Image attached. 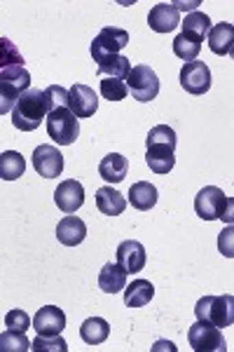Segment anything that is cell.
<instances>
[{
  "label": "cell",
  "mask_w": 234,
  "mask_h": 352,
  "mask_svg": "<svg viewBox=\"0 0 234 352\" xmlns=\"http://www.w3.org/2000/svg\"><path fill=\"white\" fill-rule=\"evenodd\" d=\"M232 45H234V26L222 21V24L211 26L209 31V50L218 56L232 54Z\"/></svg>",
  "instance_id": "obj_18"
},
{
  "label": "cell",
  "mask_w": 234,
  "mask_h": 352,
  "mask_svg": "<svg viewBox=\"0 0 234 352\" xmlns=\"http://www.w3.org/2000/svg\"><path fill=\"white\" fill-rule=\"evenodd\" d=\"M31 89V73L24 66H12L0 71V116L12 113L19 96Z\"/></svg>",
  "instance_id": "obj_2"
},
{
  "label": "cell",
  "mask_w": 234,
  "mask_h": 352,
  "mask_svg": "<svg viewBox=\"0 0 234 352\" xmlns=\"http://www.w3.org/2000/svg\"><path fill=\"white\" fill-rule=\"evenodd\" d=\"M108 336H110V324H108L104 317H89V320H84L82 327H80V338L87 345L106 343Z\"/></svg>",
  "instance_id": "obj_22"
},
{
  "label": "cell",
  "mask_w": 234,
  "mask_h": 352,
  "mask_svg": "<svg viewBox=\"0 0 234 352\" xmlns=\"http://www.w3.org/2000/svg\"><path fill=\"white\" fill-rule=\"evenodd\" d=\"M195 315L199 322H209V324L225 329L234 324V298L230 294L225 296H204L197 300Z\"/></svg>",
  "instance_id": "obj_4"
},
{
  "label": "cell",
  "mask_w": 234,
  "mask_h": 352,
  "mask_svg": "<svg viewBox=\"0 0 234 352\" xmlns=\"http://www.w3.org/2000/svg\"><path fill=\"white\" fill-rule=\"evenodd\" d=\"M99 109V96L89 85H80L75 82L68 89V111L75 118H91Z\"/></svg>",
  "instance_id": "obj_11"
},
{
  "label": "cell",
  "mask_w": 234,
  "mask_h": 352,
  "mask_svg": "<svg viewBox=\"0 0 234 352\" xmlns=\"http://www.w3.org/2000/svg\"><path fill=\"white\" fill-rule=\"evenodd\" d=\"M220 252L225 254L227 258H232L234 256V252H232V228H227V230H222V235H220Z\"/></svg>",
  "instance_id": "obj_35"
},
{
  "label": "cell",
  "mask_w": 234,
  "mask_h": 352,
  "mask_svg": "<svg viewBox=\"0 0 234 352\" xmlns=\"http://www.w3.org/2000/svg\"><path fill=\"white\" fill-rule=\"evenodd\" d=\"M31 327L36 329L38 336H56L66 329V312L56 305H45L36 312Z\"/></svg>",
  "instance_id": "obj_12"
},
{
  "label": "cell",
  "mask_w": 234,
  "mask_h": 352,
  "mask_svg": "<svg viewBox=\"0 0 234 352\" xmlns=\"http://www.w3.org/2000/svg\"><path fill=\"white\" fill-rule=\"evenodd\" d=\"M54 202L64 214H75L84 204V188L82 184L75 179H66L59 184V188L54 190Z\"/></svg>",
  "instance_id": "obj_13"
},
{
  "label": "cell",
  "mask_w": 234,
  "mask_h": 352,
  "mask_svg": "<svg viewBox=\"0 0 234 352\" xmlns=\"http://www.w3.org/2000/svg\"><path fill=\"white\" fill-rule=\"evenodd\" d=\"M12 66H24V56L19 54L16 45L10 38H0V71Z\"/></svg>",
  "instance_id": "obj_30"
},
{
  "label": "cell",
  "mask_w": 234,
  "mask_h": 352,
  "mask_svg": "<svg viewBox=\"0 0 234 352\" xmlns=\"http://www.w3.org/2000/svg\"><path fill=\"white\" fill-rule=\"evenodd\" d=\"M49 111H52V106H49L45 89L31 87L19 96V101L12 109V124L19 132H33L43 124Z\"/></svg>",
  "instance_id": "obj_1"
},
{
  "label": "cell",
  "mask_w": 234,
  "mask_h": 352,
  "mask_svg": "<svg viewBox=\"0 0 234 352\" xmlns=\"http://www.w3.org/2000/svg\"><path fill=\"white\" fill-rule=\"evenodd\" d=\"M26 172V160L19 151H5L0 153V179L14 181Z\"/></svg>",
  "instance_id": "obj_26"
},
{
  "label": "cell",
  "mask_w": 234,
  "mask_h": 352,
  "mask_svg": "<svg viewBox=\"0 0 234 352\" xmlns=\"http://www.w3.org/2000/svg\"><path fill=\"white\" fill-rule=\"evenodd\" d=\"M148 24L155 33H171L176 26H180V16L174 3H159L148 14Z\"/></svg>",
  "instance_id": "obj_17"
},
{
  "label": "cell",
  "mask_w": 234,
  "mask_h": 352,
  "mask_svg": "<svg viewBox=\"0 0 234 352\" xmlns=\"http://www.w3.org/2000/svg\"><path fill=\"white\" fill-rule=\"evenodd\" d=\"M187 340H190V348L195 352H225L227 343L225 336L218 327L209 324V322H195L187 331Z\"/></svg>",
  "instance_id": "obj_7"
},
{
  "label": "cell",
  "mask_w": 234,
  "mask_h": 352,
  "mask_svg": "<svg viewBox=\"0 0 234 352\" xmlns=\"http://www.w3.org/2000/svg\"><path fill=\"white\" fill-rule=\"evenodd\" d=\"M180 87L187 94L202 96L211 89V71L204 61H190L180 68Z\"/></svg>",
  "instance_id": "obj_9"
},
{
  "label": "cell",
  "mask_w": 234,
  "mask_h": 352,
  "mask_svg": "<svg viewBox=\"0 0 234 352\" xmlns=\"http://www.w3.org/2000/svg\"><path fill=\"white\" fill-rule=\"evenodd\" d=\"M199 52H202V45L190 41L187 36H176L174 38V54L178 56V59H183L185 64H190V61H197Z\"/></svg>",
  "instance_id": "obj_28"
},
{
  "label": "cell",
  "mask_w": 234,
  "mask_h": 352,
  "mask_svg": "<svg viewBox=\"0 0 234 352\" xmlns=\"http://www.w3.org/2000/svg\"><path fill=\"white\" fill-rule=\"evenodd\" d=\"M195 212L199 219L204 221H225V223H232V200L225 197V192L215 186H207L197 192L195 197Z\"/></svg>",
  "instance_id": "obj_3"
},
{
  "label": "cell",
  "mask_w": 234,
  "mask_h": 352,
  "mask_svg": "<svg viewBox=\"0 0 234 352\" xmlns=\"http://www.w3.org/2000/svg\"><path fill=\"white\" fill-rule=\"evenodd\" d=\"M45 94H47L49 106H52V109L68 106V89L61 87V85H52V87H47V89H45Z\"/></svg>",
  "instance_id": "obj_34"
},
{
  "label": "cell",
  "mask_w": 234,
  "mask_h": 352,
  "mask_svg": "<svg viewBox=\"0 0 234 352\" xmlns=\"http://www.w3.org/2000/svg\"><path fill=\"white\" fill-rule=\"evenodd\" d=\"M33 352H68V343L56 333V336H36L31 343Z\"/></svg>",
  "instance_id": "obj_32"
},
{
  "label": "cell",
  "mask_w": 234,
  "mask_h": 352,
  "mask_svg": "<svg viewBox=\"0 0 234 352\" xmlns=\"http://www.w3.org/2000/svg\"><path fill=\"white\" fill-rule=\"evenodd\" d=\"M209 31H211V19L204 12H190L185 16V21H183V36H187L190 41H195L199 45L204 43Z\"/></svg>",
  "instance_id": "obj_25"
},
{
  "label": "cell",
  "mask_w": 234,
  "mask_h": 352,
  "mask_svg": "<svg viewBox=\"0 0 234 352\" xmlns=\"http://www.w3.org/2000/svg\"><path fill=\"white\" fill-rule=\"evenodd\" d=\"M155 296V287L148 280H134L129 287H124V303L129 308H143Z\"/></svg>",
  "instance_id": "obj_23"
},
{
  "label": "cell",
  "mask_w": 234,
  "mask_h": 352,
  "mask_svg": "<svg viewBox=\"0 0 234 352\" xmlns=\"http://www.w3.org/2000/svg\"><path fill=\"white\" fill-rule=\"evenodd\" d=\"M145 247L136 240H124L117 247V265L122 268L127 275H134V272H141L145 268Z\"/></svg>",
  "instance_id": "obj_14"
},
{
  "label": "cell",
  "mask_w": 234,
  "mask_h": 352,
  "mask_svg": "<svg viewBox=\"0 0 234 352\" xmlns=\"http://www.w3.org/2000/svg\"><path fill=\"white\" fill-rule=\"evenodd\" d=\"M99 64V73L101 76H108V78H117V80H127L129 71H131V61L127 56L122 54H115V56H101L96 59Z\"/></svg>",
  "instance_id": "obj_27"
},
{
  "label": "cell",
  "mask_w": 234,
  "mask_h": 352,
  "mask_svg": "<svg viewBox=\"0 0 234 352\" xmlns=\"http://www.w3.org/2000/svg\"><path fill=\"white\" fill-rule=\"evenodd\" d=\"M145 162L155 174H169L176 164V144H145Z\"/></svg>",
  "instance_id": "obj_15"
},
{
  "label": "cell",
  "mask_w": 234,
  "mask_h": 352,
  "mask_svg": "<svg viewBox=\"0 0 234 352\" xmlns=\"http://www.w3.org/2000/svg\"><path fill=\"white\" fill-rule=\"evenodd\" d=\"M127 94H129V89L124 80H117V78H104V80H101V96H104V99L122 101Z\"/></svg>",
  "instance_id": "obj_31"
},
{
  "label": "cell",
  "mask_w": 234,
  "mask_h": 352,
  "mask_svg": "<svg viewBox=\"0 0 234 352\" xmlns=\"http://www.w3.org/2000/svg\"><path fill=\"white\" fill-rule=\"evenodd\" d=\"M84 237H87V226L75 214H66L56 226V240L66 244V247H78V244L84 242Z\"/></svg>",
  "instance_id": "obj_16"
},
{
  "label": "cell",
  "mask_w": 234,
  "mask_h": 352,
  "mask_svg": "<svg viewBox=\"0 0 234 352\" xmlns=\"http://www.w3.org/2000/svg\"><path fill=\"white\" fill-rule=\"evenodd\" d=\"M96 207L106 217H119V214L127 209V200H124L122 192H117L113 186H104V188L96 190Z\"/></svg>",
  "instance_id": "obj_19"
},
{
  "label": "cell",
  "mask_w": 234,
  "mask_h": 352,
  "mask_svg": "<svg viewBox=\"0 0 234 352\" xmlns=\"http://www.w3.org/2000/svg\"><path fill=\"white\" fill-rule=\"evenodd\" d=\"M127 172H129V160L124 155H119V153H110V155H106L99 164L101 179H106L108 184H119V181H124L127 179Z\"/></svg>",
  "instance_id": "obj_20"
},
{
  "label": "cell",
  "mask_w": 234,
  "mask_h": 352,
  "mask_svg": "<svg viewBox=\"0 0 234 352\" xmlns=\"http://www.w3.org/2000/svg\"><path fill=\"white\" fill-rule=\"evenodd\" d=\"M129 45V33L117 26H106L99 31V36L91 41V56L101 59V56H115Z\"/></svg>",
  "instance_id": "obj_8"
},
{
  "label": "cell",
  "mask_w": 234,
  "mask_h": 352,
  "mask_svg": "<svg viewBox=\"0 0 234 352\" xmlns=\"http://www.w3.org/2000/svg\"><path fill=\"white\" fill-rule=\"evenodd\" d=\"M129 202L139 212H150L157 204V188L150 181H139L129 188Z\"/></svg>",
  "instance_id": "obj_21"
},
{
  "label": "cell",
  "mask_w": 234,
  "mask_h": 352,
  "mask_svg": "<svg viewBox=\"0 0 234 352\" xmlns=\"http://www.w3.org/2000/svg\"><path fill=\"white\" fill-rule=\"evenodd\" d=\"M45 122H47L49 139H52L56 146H71V144H75V139L80 136L78 118L68 111V106L52 109L47 113V118H45Z\"/></svg>",
  "instance_id": "obj_5"
},
{
  "label": "cell",
  "mask_w": 234,
  "mask_h": 352,
  "mask_svg": "<svg viewBox=\"0 0 234 352\" xmlns=\"http://www.w3.org/2000/svg\"><path fill=\"white\" fill-rule=\"evenodd\" d=\"M31 350V340L21 331H5L0 333V352H28Z\"/></svg>",
  "instance_id": "obj_29"
},
{
  "label": "cell",
  "mask_w": 234,
  "mask_h": 352,
  "mask_svg": "<svg viewBox=\"0 0 234 352\" xmlns=\"http://www.w3.org/2000/svg\"><path fill=\"white\" fill-rule=\"evenodd\" d=\"M124 82H127V89L131 92V96H134L136 101H141V104H148V101H152L159 94L157 73L145 64L131 66V71Z\"/></svg>",
  "instance_id": "obj_6"
},
{
  "label": "cell",
  "mask_w": 234,
  "mask_h": 352,
  "mask_svg": "<svg viewBox=\"0 0 234 352\" xmlns=\"http://www.w3.org/2000/svg\"><path fill=\"white\" fill-rule=\"evenodd\" d=\"M99 287L106 294H117L127 287V272L117 263H106L99 272Z\"/></svg>",
  "instance_id": "obj_24"
},
{
  "label": "cell",
  "mask_w": 234,
  "mask_h": 352,
  "mask_svg": "<svg viewBox=\"0 0 234 352\" xmlns=\"http://www.w3.org/2000/svg\"><path fill=\"white\" fill-rule=\"evenodd\" d=\"M33 167L43 179H56L64 172V155L52 144H43L33 151Z\"/></svg>",
  "instance_id": "obj_10"
},
{
  "label": "cell",
  "mask_w": 234,
  "mask_h": 352,
  "mask_svg": "<svg viewBox=\"0 0 234 352\" xmlns=\"http://www.w3.org/2000/svg\"><path fill=\"white\" fill-rule=\"evenodd\" d=\"M5 327H8L10 331L26 333V329H31V317H28L24 310H10L8 315H5Z\"/></svg>",
  "instance_id": "obj_33"
}]
</instances>
